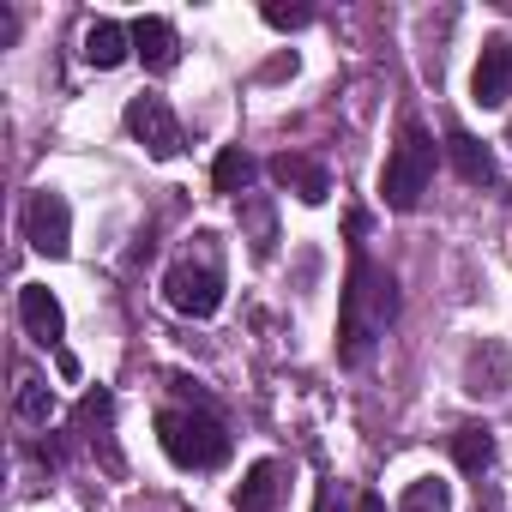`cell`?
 Listing matches in <instances>:
<instances>
[{"instance_id": "ffe728a7", "label": "cell", "mask_w": 512, "mask_h": 512, "mask_svg": "<svg viewBox=\"0 0 512 512\" xmlns=\"http://www.w3.org/2000/svg\"><path fill=\"white\" fill-rule=\"evenodd\" d=\"M314 512H344V482H320V506Z\"/></svg>"}, {"instance_id": "44dd1931", "label": "cell", "mask_w": 512, "mask_h": 512, "mask_svg": "<svg viewBox=\"0 0 512 512\" xmlns=\"http://www.w3.org/2000/svg\"><path fill=\"white\" fill-rule=\"evenodd\" d=\"M356 512H386V500H380V494H362V500H356Z\"/></svg>"}, {"instance_id": "d6986e66", "label": "cell", "mask_w": 512, "mask_h": 512, "mask_svg": "<svg viewBox=\"0 0 512 512\" xmlns=\"http://www.w3.org/2000/svg\"><path fill=\"white\" fill-rule=\"evenodd\" d=\"M266 25L272 31H302V25H314V7H266Z\"/></svg>"}, {"instance_id": "9c48e42d", "label": "cell", "mask_w": 512, "mask_h": 512, "mask_svg": "<svg viewBox=\"0 0 512 512\" xmlns=\"http://www.w3.org/2000/svg\"><path fill=\"white\" fill-rule=\"evenodd\" d=\"M133 55L151 67V73H169L175 61H181V37H175V25L169 19H133Z\"/></svg>"}, {"instance_id": "5b68a950", "label": "cell", "mask_w": 512, "mask_h": 512, "mask_svg": "<svg viewBox=\"0 0 512 512\" xmlns=\"http://www.w3.org/2000/svg\"><path fill=\"white\" fill-rule=\"evenodd\" d=\"M25 241L37 253H49V260H61V253L73 247V211H67V199L55 187H37L25 199Z\"/></svg>"}, {"instance_id": "7c38bea8", "label": "cell", "mask_w": 512, "mask_h": 512, "mask_svg": "<svg viewBox=\"0 0 512 512\" xmlns=\"http://www.w3.org/2000/svg\"><path fill=\"white\" fill-rule=\"evenodd\" d=\"M133 55V25H115V19H97L91 31H85V61L97 67V73H109V67H121Z\"/></svg>"}, {"instance_id": "ac0fdd59", "label": "cell", "mask_w": 512, "mask_h": 512, "mask_svg": "<svg viewBox=\"0 0 512 512\" xmlns=\"http://www.w3.org/2000/svg\"><path fill=\"white\" fill-rule=\"evenodd\" d=\"M446 506H452V488L434 482V476H422V482L404 488V506H398V512H446Z\"/></svg>"}, {"instance_id": "ba28073f", "label": "cell", "mask_w": 512, "mask_h": 512, "mask_svg": "<svg viewBox=\"0 0 512 512\" xmlns=\"http://www.w3.org/2000/svg\"><path fill=\"white\" fill-rule=\"evenodd\" d=\"M19 320H25V332L37 344H61L67 338V314H61V302H55L49 284H25L19 290Z\"/></svg>"}, {"instance_id": "2e32d148", "label": "cell", "mask_w": 512, "mask_h": 512, "mask_svg": "<svg viewBox=\"0 0 512 512\" xmlns=\"http://www.w3.org/2000/svg\"><path fill=\"white\" fill-rule=\"evenodd\" d=\"M452 464H458L464 476L488 470V464H494V434H488V428H476V422H470V428H458V434H452Z\"/></svg>"}, {"instance_id": "5bb4252c", "label": "cell", "mask_w": 512, "mask_h": 512, "mask_svg": "<svg viewBox=\"0 0 512 512\" xmlns=\"http://www.w3.org/2000/svg\"><path fill=\"white\" fill-rule=\"evenodd\" d=\"M272 175L284 181V187H296L308 205H320L326 193H332V175L320 169V163H308V157H296V151H284V157H272Z\"/></svg>"}, {"instance_id": "7a4b0ae2", "label": "cell", "mask_w": 512, "mask_h": 512, "mask_svg": "<svg viewBox=\"0 0 512 512\" xmlns=\"http://www.w3.org/2000/svg\"><path fill=\"white\" fill-rule=\"evenodd\" d=\"M157 440L181 470H217L229 458V428L205 410H157Z\"/></svg>"}, {"instance_id": "4fadbf2b", "label": "cell", "mask_w": 512, "mask_h": 512, "mask_svg": "<svg viewBox=\"0 0 512 512\" xmlns=\"http://www.w3.org/2000/svg\"><path fill=\"white\" fill-rule=\"evenodd\" d=\"M446 151H452V163H458V175H464L470 187H500V169H494V157H488L482 139H470V133H446Z\"/></svg>"}, {"instance_id": "7402d4cb", "label": "cell", "mask_w": 512, "mask_h": 512, "mask_svg": "<svg viewBox=\"0 0 512 512\" xmlns=\"http://www.w3.org/2000/svg\"><path fill=\"white\" fill-rule=\"evenodd\" d=\"M506 145H512V127H506Z\"/></svg>"}, {"instance_id": "9a60e30c", "label": "cell", "mask_w": 512, "mask_h": 512, "mask_svg": "<svg viewBox=\"0 0 512 512\" xmlns=\"http://www.w3.org/2000/svg\"><path fill=\"white\" fill-rule=\"evenodd\" d=\"M253 175H260V169H253V157H247L241 145L217 151V163H211V187H217L223 199H241V193L253 187Z\"/></svg>"}, {"instance_id": "8fae6325", "label": "cell", "mask_w": 512, "mask_h": 512, "mask_svg": "<svg viewBox=\"0 0 512 512\" xmlns=\"http://www.w3.org/2000/svg\"><path fill=\"white\" fill-rule=\"evenodd\" d=\"M506 374H512L506 344H476V350L464 356V392H470V398H494V392L506 386Z\"/></svg>"}, {"instance_id": "8992f818", "label": "cell", "mask_w": 512, "mask_h": 512, "mask_svg": "<svg viewBox=\"0 0 512 512\" xmlns=\"http://www.w3.org/2000/svg\"><path fill=\"white\" fill-rule=\"evenodd\" d=\"M127 133L163 163V157H175L181 151V121H175V109L157 97V91H139V97H127Z\"/></svg>"}, {"instance_id": "30bf717a", "label": "cell", "mask_w": 512, "mask_h": 512, "mask_svg": "<svg viewBox=\"0 0 512 512\" xmlns=\"http://www.w3.org/2000/svg\"><path fill=\"white\" fill-rule=\"evenodd\" d=\"M278 500H284V464L260 458L235 488V512H278Z\"/></svg>"}, {"instance_id": "e0dca14e", "label": "cell", "mask_w": 512, "mask_h": 512, "mask_svg": "<svg viewBox=\"0 0 512 512\" xmlns=\"http://www.w3.org/2000/svg\"><path fill=\"white\" fill-rule=\"evenodd\" d=\"M19 416H25V422H49V416H55V392H49L43 374H25V380H19Z\"/></svg>"}, {"instance_id": "52a82bcc", "label": "cell", "mask_w": 512, "mask_h": 512, "mask_svg": "<svg viewBox=\"0 0 512 512\" xmlns=\"http://www.w3.org/2000/svg\"><path fill=\"white\" fill-rule=\"evenodd\" d=\"M470 97L482 109H500L512 97V37H488L482 55H476V73H470Z\"/></svg>"}, {"instance_id": "3957f363", "label": "cell", "mask_w": 512, "mask_h": 512, "mask_svg": "<svg viewBox=\"0 0 512 512\" xmlns=\"http://www.w3.org/2000/svg\"><path fill=\"white\" fill-rule=\"evenodd\" d=\"M163 302L187 320H211L223 308V266H217L211 247H199V260L187 253V260H175L163 272Z\"/></svg>"}, {"instance_id": "6da1fadb", "label": "cell", "mask_w": 512, "mask_h": 512, "mask_svg": "<svg viewBox=\"0 0 512 512\" xmlns=\"http://www.w3.org/2000/svg\"><path fill=\"white\" fill-rule=\"evenodd\" d=\"M398 314V284L368 260V253L356 247L350 253V284H344V308H338V356L350 368L368 362L374 338L386 332V320Z\"/></svg>"}, {"instance_id": "277c9868", "label": "cell", "mask_w": 512, "mask_h": 512, "mask_svg": "<svg viewBox=\"0 0 512 512\" xmlns=\"http://www.w3.org/2000/svg\"><path fill=\"white\" fill-rule=\"evenodd\" d=\"M428 181H434V139H428L422 127H404L398 151L386 157L380 199H386L392 211H416V205H422V193H428Z\"/></svg>"}]
</instances>
